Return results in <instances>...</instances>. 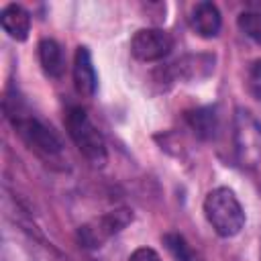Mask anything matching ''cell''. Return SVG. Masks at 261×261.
Listing matches in <instances>:
<instances>
[{"mask_svg": "<svg viewBox=\"0 0 261 261\" xmlns=\"http://www.w3.org/2000/svg\"><path fill=\"white\" fill-rule=\"evenodd\" d=\"M4 110H6V116L10 118L14 130L27 143V147L31 151H35L47 163H61V159H63V143L53 133L51 126H47L41 118H37L22 104H18L16 96L14 98L6 96Z\"/></svg>", "mask_w": 261, "mask_h": 261, "instance_id": "obj_1", "label": "cell"}, {"mask_svg": "<svg viewBox=\"0 0 261 261\" xmlns=\"http://www.w3.org/2000/svg\"><path fill=\"white\" fill-rule=\"evenodd\" d=\"M65 128H67L69 139L73 141V145L94 167H102L106 163V159H108L106 141L84 108L71 106L65 112Z\"/></svg>", "mask_w": 261, "mask_h": 261, "instance_id": "obj_2", "label": "cell"}, {"mask_svg": "<svg viewBox=\"0 0 261 261\" xmlns=\"http://www.w3.org/2000/svg\"><path fill=\"white\" fill-rule=\"evenodd\" d=\"M204 214L214 232L224 239L239 234L245 224V210L234 192L228 188H216L206 196Z\"/></svg>", "mask_w": 261, "mask_h": 261, "instance_id": "obj_3", "label": "cell"}, {"mask_svg": "<svg viewBox=\"0 0 261 261\" xmlns=\"http://www.w3.org/2000/svg\"><path fill=\"white\" fill-rule=\"evenodd\" d=\"M135 214L128 208H116L102 216L92 218L90 222L82 224L77 228V241L84 249H100L106 241H110L114 234L124 230L133 222Z\"/></svg>", "mask_w": 261, "mask_h": 261, "instance_id": "obj_4", "label": "cell"}, {"mask_svg": "<svg viewBox=\"0 0 261 261\" xmlns=\"http://www.w3.org/2000/svg\"><path fill=\"white\" fill-rule=\"evenodd\" d=\"M237 155L243 165H255L261 157V126L247 110H239L234 118Z\"/></svg>", "mask_w": 261, "mask_h": 261, "instance_id": "obj_5", "label": "cell"}, {"mask_svg": "<svg viewBox=\"0 0 261 261\" xmlns=\"http://www.w3.org/2000/svg\"><path fill=\"white\" fill-rule=\"evenodd\" d=\"M173 49V37L163 29H139L130 39V53L141 61H159Z\"/></svg>", "mask_w": 261, "mask_h": 261, "instance_id": "obj_6", "label": "cell"}, {"mask_svg": "<svg viewBox=\"0 0 261 261\" xmlns=\"http://www.w3.org/2000/svg\"><path fill=\"white\" fill-rule=\"evenodd\" d=\"M73 84L82 96H94L96 86H98L92 55L88 47H82V45L75 49V55H73Z\"/></svg>", "mask_w": 261, "mask_h": 261, "instance_id": "obj_7", "label": "cell"}, {"mask_svg": "<svg viewBox=\"0 0 261 261\" xmlns=\"http://www.w3.org/2000/svg\"><path fill=\"white\" fill-rule=\"evenodd\" d=\"M190 27L204 39H212L218 35L220 27H222V18L220 12L216 8V4L212 2H198L192 10L190 16Z\"/></svg>", "mask_w": 261, "mask_h": 261, "instance_id": "obj_8", "label": "cell"}, {"mask_svg": "<svg viewBox=\"0 0 261 261\" xmlns=\"http://www.w3.org/2000/svg\"><path fill=\"white\" fill-rule=\"evenodd\" d=\"M0 22L4 33H8V37L16 39V41H24L29 37L31 31V14L18 6V4H8L4 6L2 14H0Z\"/></svg>", "mask_w": 261, "mask_h": 261, "instance_id": "obj_9", "label": "cell"}, {"mask_svg": "<svg viewBox=\"0 0 261 261\" xmlns=\"http://www.w3.org/2000/svg\"><path fill=\"white\" fill-rule=\"evenodd\" d=\"M214 69V57L210 55H186L171 65L175 77L181 80H200Z\"/></svg>", "mask_w": 261, "mask_h": 261, "instance_id": "obj_10", "label": "cell"}, {"mask_svg": "<svg viewBox=\"0 0 261 261\" xmlns=\"http://www.w3.org/2000/svg\"><path fill=\"white\" fill-rule=\"evenodd\" d=\"M39 61L43 71L49 77H61L65 71V57H63V49L57 41L53 39H43L39 43Z\"/></svg>", "mask_w": 261, "mask_h": 261, "instance_id": "obj_11", "label": "cell"}, {"mask_svg": "<svg viewBox=\"0 0 261 261\" xmlns=\"http://www.w3.org/2000/svg\"><path fill=\"white\" fill-rule=\"evenodd\" d=\"M188 122L200 139H212L216 135V128H218V114L212 106L198 108V110L188 114Z\"/></svg>", "mask_w": 261, "mask_h": 261, "instance_id": "obj_12", "label": "cell"}, {"mask_svg": "<svg viewBox=\"0 0 261 261\" xmlns=\"http://www.w3.org/2000/svg\"><path fill=\"white\" fill-rule=\"evenodd\" d=\"M163 245L173 255L175 261H198V253L188 245V241L179 232H167L163 234Z\"/></svg>", "mask_w": 261, "mask_h": 261, "instance_id": "obj_13", "label": "cell"}, {"mask_svg": "<svg viewBox=\"0 0 261 261\" xmlns=\"http://www.w3.org/2000/svg\"><path fill=\"white\" fill-rule=\"evenodd\" d=\"M237 24H239L241 33H245L251 41L261 45V12L259 10L241 12L239 18H237Z\"/></svg>", "mask_w": 261, "mask_h": 261, "instance_id": "obj_14", "label": "cell"}, {"mask_svg": "<svg viewBox=\"0 0 261 261\" xmlns=\"http://www.w3.org/2000/svg\"><path fill=\"white\" fill-rule=\"evenodd\" d=\"M249 90L261 102V59H257L249 69Z\"/></svg>", "mask_w": 261, "mask_h": 261, "instance_id": "obj_15", "label": "cell"}, {"mask_svg": "<svg viewBox=\"0 0 261 261\" xmlns=\"http://www.w3.org/2000/svg\"><path fill=\"white\" fill-rule=\"evenodd\" d=\"M128 261H161V257H159V253H157L155 249H151V247H139V249H135V251L130 253Z\"/></svg>", "mask_w": 261, "mask_h": 261, "instance_id": "obj_16", "label": "cell"}]
</instances>
